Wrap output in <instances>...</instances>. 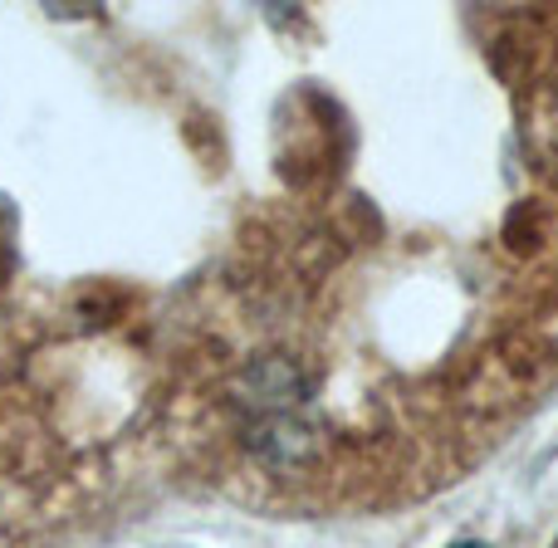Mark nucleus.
I'll return each instance as SVG.
<instances>
[{
	"label": "nucleus",
	"instance_id": "1",
	"mask_svg": "<svg viewBox=\"0 0 558 548\" xmlns=\"http://www.w3.org/2000/svg\"><path fill=\"white\" fill-rule=\"evenodd\" d=\"M456 548H490V544H456Z\"/></svg>",
	"mask_w": 558,
	"mask_h": 548
}]
</instances>
